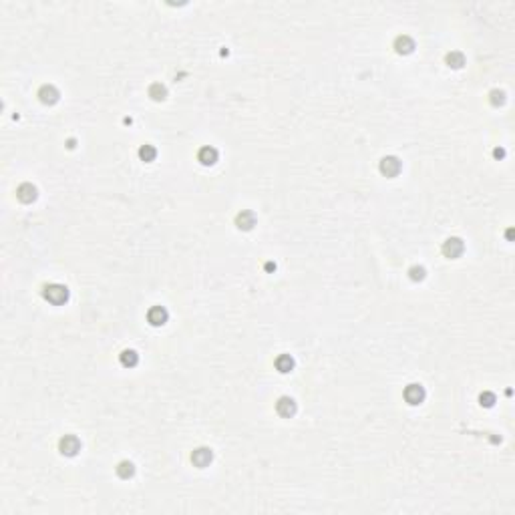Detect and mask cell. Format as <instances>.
Instances as JSON below:
<instances>
[{"mask_svg": "<svg viewBox=\"0 0 515 515\" xmlns=\"http://www.w3.org/2000/svg\"><path fill=\"white\" fill-rule=\"evenodd\" d=\"M43 296L51 304H64L68 300V288L62 286V284H49L43 290Z\"/></svg>", "mask_w": 515, "mask_h": 515, "instance_id": "obj_1", "label": "cell"}, {"mask_svg": "<svg viewBox=\"0 0 515 515\" xmlns=\"http://www.w3.org/2000/svg\"><path fill=\"white\" fill-rule=\"evenodd\" d=\"M58 451L66 457H75L79 451H81V441L75 437V435H64L60 441H58Z\"/></svg>", "mask_w": 515, "mask_h": 515, "instance_id": "obj_2", "label": "cell"}, {"mask_svg": "<svg viewBox=\"0 0 515 515\" xmlns=\"http://www.w3.org/2000/svg\"><path fill=\"white\" fill-rule=\"evenodd\" d=\"M404 401L408 402V404H421V402L425 401V389L421 385H417V383L408 385L404 389Z\"/></svg>", "mask_w": 515, "mask_h": 515, "instance_id": "obj_3", "label": "cell"}, {"mask_svg": "<svg viewBox=\"0 0 515 515\" xmlns=\"http://www.w3.org/2000/svg\"><path fill=\"white\" fill-rule=\"evenodd\" d=\"M212 459H214V453H212V449H208V447H199V449H195V451L191 453V463H193L195 467H199V469L208 467V465L212 463Z\"/></svg>", "mask_w": 515, "mask_h": 515, "instance_id": "obj_4", "label": "cell"}, {"mask_svg": "<svg viewBox=\"0 0 515 515\" xmlns=\"http://www.w3.org/2000/svg\"><path fill=\"white\" fill-rule=\"evenodd\" d=\"M463 250H465V246H463V242H461L459 237H449V239L443 244V254H445L447 258H451V260L459 258V256L463 254Z\"/></svg>", "mask_w": 515, "mask_h": 515, "instance_id": "obj_5", "label": "cell"}, {"mask_svg": "<svg viewBox=\"0 0 515 515\" xmlns=\"http://www.w3.org/2000/svg\"><path fill=\"white\" fill-rule=\"evenodd\" d=\"M379 169H381L383 175H387V177H395V175H399V171H401V161H399L397 157H385V159H381Z\"/></svg>", "mask_w": 515, "mask_h": 515, "instance_id": "obj_6", "label": "cell"}, {"mask_svg": "<svg viewBox=\"0 0 515 515\" xmlns=\"http://www.w3.org/2000/svg\"><path fill=\"white\" fill-rule=\"evenodd\" d=\"M167 316L169 314H167V310L163 306H153L149 310V314H147V320H149L151 326H161V324L167 322Z\"/></svg>", "mask_w": 515, "mask_h": 515, "instance_id": "obj_7", "label": "cell"}, {"mask_svg": "<svg viewBox=\"0 0 515 515\" xmlns=\"http://www.w3.org/2000/svg\"><path fill=\"white\" fill-rule=\"evenodd\" d=\"M58 91L57 87H53V85H43L41 89H39V99L45 103V105H55L58 101Z\"/></svg>", "mask_w": 515, "mask_h": 515, "instance_id": "obj_8", "label": "cell"}, {"mask_svg": "<svg viewBox=\"0 0 515 515\" xmlns=\"http://www.w3.org/2000/svg\"><path fill=\"white\" fill-rule=\"evenodd\" d=\"M16 197H18L22 203H30V201L37 199V187H35L32 183H22V185H18V189H16Z\"/></svg>", "mask_w": 515, "mask_h": 515, "instance_id": "obj_9", "label": "cell"}, {"mask_svg": "<svg viewBox=\"0 0 515 515\" xmlns=\"http://www.w3.org/2000/svg\"><path fill=\"white\" fill-rule=\"evenodd\" d=\"M395 51H397L399 55H410V53L415 51V43H413V39H410V37H406V35L397 37V41H395Z\"/></svg>", "mask_w": 515, "mask_h": 515, "instance_id": "obj_10", "label": "cell"}, {"mask_svg": "<svg viewBox=\"0 0 515 515\" xmlns=\"http://www.w3.org/2000/svg\"><path fill=\"white\" fill-rule=\"evenodd\" d=\"M276 410L282 417H292L296 413V402L292 401L290 397H280L278 402H276Z\"/></svg>", "mask_w": 515, "mask_h": 515, "instance_id": "obj_11", "label": "cell"}, {"mask_svg": "<svg viewBox=\"0 0 515 515\" xmlns=\"http://www.w3.org/2000/svg\"><path fill=\"white\" fill-rule=\"evenodd\" d=\"M235 226L239 229H252L256 226V216L252 214V212H248V210H244L242 214H237V218H235Z\"/></svg>", "mask_w": 515, "mask_h": 515, "instance_id": "obj_12", "label": "cell"}, {"mask_svg": "<svg viewBox=\"0 0 515 515\" xmlns=\"http://www.w3.org/2000/svg\"><path fill=\"white\" fill-rule=\"evenodd\" d=\"M197 159L201 165H214L218 161V151L214 147H201L197 153Z\"/></svg>", "mask_w": 515, "mask_h": 515, "instance_id": "obj_13", "label": "cell"}, {"mask_svg": "<svg viewBox=\"0 0 515 515\" xmlns=\"http://www.w3.org/2000/svg\"><path fill=\"white\" fill-rule=\"evenodd\" d=\"M276 368H278V372L286 374V372H290V370L294 368V358H292L290 354H280V356L276 358Z\"/></svg>", "mask_w": 515, "mask_h": 515, "instance_id": "obj_14", "label": "cell"}, {"mask_svg": "<svg viewBox=\"0 0 515 515\" xmlns=\"http://www.w3.org/2000/svg\"><path fill=\"white\" fill-rule=\"evenodd\" d=\"M117 475H119L121 479L133 477V475H135V465H133L131 461H121V463L117 465Z\"/></svg>", "mask_w": 515, "mask_h": 515, "instance_id": "obj_15", "label": "cell"}, {"mask_svg": "<svg viewBox=\"0 0 515 515\" xmlns=\"http://www.w3.org/2000/svg\"><path fill=\"white\" fill-rule=\"evenodd\" d=\"M139 362V356L135 350H123L121 352V364L123 366H135Z\"/></svg>", "mask_w": 515, "mask_h": 515, "instance_id": "obj_16", "label": "cell"}, {"mask_svg": "<svg viewBox=\"0 0 515 515\" xmlns=\"http://www.w3.org/2000/svg\"><path fill=\"white\" fill-rule=\"evenodd\" d=\"M445 60H447V64H449V66H453V68H461V66L465 64V57H463L459 51L449 53V55L445 57Z\"/></svg>", "mask_w": 515, "mask_h": 515, "instance_id": "obj_17", "label": "cell"}, {"mask_svg": "<svg viewBox=\"0 0 515 515\" xmlns=\"http://www.w3.org/2000/svg\"><path fill=\"white\" fill-rule=\"evenodd\" d=\"M149 95H151V99H155V101H163L165 95H167V91H165V87H163L161 83H155V85H151Z\"/></svg>", "mask_w": 515, "mask_h": 515, "instance_id": "obj_18", "label": "cell"}, {"mask_svg": "<svg viewBox=\"0 0 515 515\" xmlns=\"http://www.w3.org/2000/svg\"><path fill=\"white\" fill-rule=\"evenodd\" d=\"M155 155H157V151H155V147L153 145H143L141 149H139V157H141V161H153L155 159Z\"/></svg>", "mask_w": 515, "mask_h": 515, "instance_id": "obj_19", "label": "cell"}, {"mask_svg": "<svg viewBox=\"0 0 515 515\" xmlns=\"http://www.w3.org/2000/svg\"><path fill=\"white\" fill-rule=\"evenodd\" d=\"M408 274H410V280H423L425 278V268L423 266H413L410 270H408Z\"/></svg>", "mask_w": 515, "mask_h": 515, "instance_id": "obj_20", "label": "cell"}, {"mask_svg": "<svg viewBox=\"0 0 515 515\" xmlns=\"http://www.w3.org/2000/svg\"><path fill=\"white\" fill-rule=\"evenodd\" d=\"M479 401H481V404H485V406H493V402H495V395H491V393H483V395L479 397Z\"/></svg>", "mask_w": 515, "mask_h": 515, "instance_id": "obj_21", "label": "cell"}]
</instances>
